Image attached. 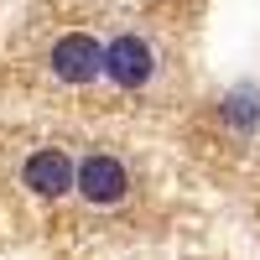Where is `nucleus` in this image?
<instances>
[{
	"label": "nucleus",
	"instance_id": "2",
	"mask_svg": "<svg viewBox=\"0 0 260 260\" xmlns=\"http://www.w3.org/2000/svg\"><path fill=\"white\" fill-rule=\"evenodd\" d=\"M47 62H52V73H57L62 83H73V89L104 78V47H99L89 31H62V37L52 42Z\"/></svg>",
	"mask_w": 260,
	"mask_h": 260
},
{
	"label": "nucleus",
	"instance_id": "4",
	"mask_svg": "<svg viewBox=\"0 0 260 260\" xmlns=\"http://www.w3.org/2000/svg\"><path fill=\"white\" fill-rule=\"evenodd\" d=\"M21 182H26L37 198H62V192H73V156L68 151H31L26 167H21Z\"/></svg>",
	"mask_w": 260,
	"mask_h": 260
},
{
	"label": "nucleus",
	"instance_id": "1",
	"mask_svg": "<svg viewBox=\"0 0 260 260\" xmlns=\"http://www.w3.org/2000/svg\"><path fill=\"white\" fill-rule=\"evenodd\" d=\"M73 187H78V198L83 203H94V208H115L125 192H130V172L120 156H104V151H94V156H83L73 167Z\"/></svg>",
	"mask_w": 260,
	"mask_h": 260
},
{
	"label": "nucleus",
	"instance_id": "5",
	"mask_svg": "<svg viewBox=\"0 0 260 260\" xmlns=\"http://www.w3.org/2000/svg\"><path fill=\"white\" fill-rule=\"evenodd\" d=\"M219 115L229 130H240V136H255L260 130V89L255 83H240V89H229L224 104H219Z\"/></svg>",
	"mask_w": 260,
	"mask_h": 260
},
{
	"label": "nucleus",
	"instance_id": "3",
	"mask_svg": "<svg viewBox=\"0 0 260 260\" xmlns=\"http://www.w3.org/2000/svg\"><path fill=\"white\" fill-rule=\"evenodd\" d=\"M104 78L115 83V89H146L151 78H156V52H151L146 37H115L110 47H104Z\"/></svg>",
	"mask_w": 260,
	"mask_h": 260
}]
</instances>
